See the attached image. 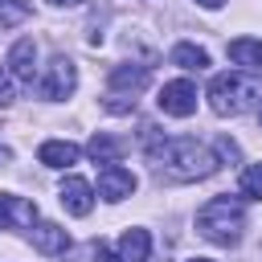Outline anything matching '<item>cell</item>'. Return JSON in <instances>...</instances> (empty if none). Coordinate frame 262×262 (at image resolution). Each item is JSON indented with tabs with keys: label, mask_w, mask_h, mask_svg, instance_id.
Listing matches in <instances>:
<instances>
[{
	"label": "cell",
	"mask_w": 262,
	"mask_h": 262,
	"mask_svg": "<svg viewBox=\"0 0 262 262\" xmlns=\"http://www.w3.org/2000/svg\"><path fill=\"white\" fill-rule=\"evenodd\" d=\"M151 164L160 180H205L217 172V156L196 139H164L151 143Z\"/></svg>",
	"instance_id": "cell-1"
},
{
	"label": "cell",
	"mask_w": 262,
	"mask_h": 262,
	"mask_svg": "<svg viewBox=\"0 0 262 262\" xmlns=\"http://www.w3.org/2000/svg\"><path fill=\"white\" fill-rule=\"evenodd\" d=\"M209 106L217 115H246L262 106V78L250 70H229L209 82Z\"/></svg>",
	"instance_id": "cell-2"
},
{
	"label": "cell",
	"mask_w": 262,
	"mask_h": 262,
	"mask_svg": "<svg viewBox=\"0 0 262 262\" xmlns=\"http://www.w3.org/2000/svg\"><path fill=\"white\" fill-rule=\"evenodd\" d=\"M242 229H246V209L237 196H213L196 213V233L217 242V246H233L242 237Z\"/></svg>",
	"instance_id": "cell-3"
},
{
	"label": "cell",
	"mask_w": 262,
	"mask_h": 262,
	"mask_svg": "<svg viewBox=\"0 0 262 262\" xmlns=\"http://www.w3.org/2000/svg\"><path fill=\"white\" fill-rule=\"evenodd\" d=\"M156 106L172 119H188L196 111V86L188 78H176V82H164L160 94H156Z\"/></svg>",
	"instance_id": "cell-4"
},
{
	"label": "cell",
	"mask_w": 262,
	"mask_h": 262,
	"mask_svg": "<svg viewBox=\"0 0 262 262\" xmlns=\"http://www.w3.org/2000/svg\"><path fill=\"white\" fill-rule=\"evenodd\" d=\"M74 86H78V70H74V61L70 57H53L49 66H45V78H41V98H70L74 94Z\"/></svg>",
	"instance_id": "cell-5"
},
{
	"label": "cell",
	"mask_w": 262,
	"mask_h": 262,
	"mask_svg": "<svg viewBox=\"0 0 262 262\" xmlns=\"http://www.w3.org/2000/svg\"><path fill=\"white\" fill-rule=\"evenodd\" d=\"M131 192H135V176L127 168H119V164H102V172H98V196L115 205V201H123Z\"/></svg>",
	"instance_id": "cell-6"
},
{
	"label": "cell",
	"mask_w": 262,
	"mask_h": 262,
	"mask_svg": "<svg viewBox=\"0 0 262 262\" xmlns=\"http://www.w3.org/2000/svg\"><path fill=\"white\" fill-rule=\"evenodd\" d=\"M57 196H61L66 213H74V217H86V213L94 209V188H90L82 176H66L61 188H57Z\"/></svg>",
	"instance_id": "cell-7"
},
{
	"label": "cell",
	"mask_w": 262,
	"mask_h": 262,
	"mask_svg": "<svg viewBox=\"0 0 262 262\" xmlns=\"http://www.w3.org/2000/svg\"><path fill=\"white\" fill-rule=\"evenodd\" d=\"M78 156H82V147L70 143V139H49V143L37 147V160L45 168H70V164H78Z\"/></svg>",
	"instance_id": "cell-8"
},
{
	"label": "cell",
	"mask_w": 262,
	"mask_h": 262,
	"mask_svg": "<svg viewBox=\"0 0 262 262\" xmlns=\"http://www.w3.org/2000/svg\"><path fill=\"white\" fill-rule=\"evenodd\" d=\"M33 246L41 254H66L70 250V233L61 225H53V221H37L33 225Z\"/></svg>",
	"instance_id": "cell-9"
},
{
	"label": "cell",
	"mask_w": 262,
	"mask_h": 262,
	"mask_svg": "<svg viewBox=\"0 0 262 262\" xmlns=\"http://www.w3.org/2000/svg\"><path fill=\"white\" fill-rule=\"evenodd\" d=\"M33 70H37V45L25 37V41H16L12 53H8V74L20 78V82H33Z\"/></svg>",
	"instance_id": "cell-10"
},
{
	"label": "cell",
	"mask_w": 262,
	"mask_h": 262,
	"mask_svg": "<svg viewBox=\"0 0 262 262\" xmlns=\"http://www.w3.org/2000/svg\"><path fill=\"white\" fill-rule=\"evenodd\" d=\"M151 254V233L147 229H127L119 237V262H147Z\"/></svg>",
	"instance_id": "cell-11"
},
{
	"label": "cell",
	"mask_w": 262,
	"mask_h": 262,
	"mask_svg": "<svg viewBox=\"0 0 262 262\" xmlns=\"http://www.w3.org/2000/svg\"><path fill=\"white\" fill-rule=\"evenodd\" d=\"M229 57H233V66L258 74V70H262V41H254V37H237V41H229Z\"/></svg>",
	"instance_id": "cell-12"
},
{
	"label": "cell",
	"mask_w": 262,
	"mask_h": 262,
	"mask_svg": "<svg viewBox=\"0 0 262 262\" xmlns=\"http://www.w3.org/2000/svg\"><path fill=\"white\" fill-rule=\"evenodd\" d=\"M147 78H151L147 66H115V70H111V90H131V94H139V90L147 86Z\"/></svg>",
	"instance_id": "cell-13"
},
{
	"label": "cell",
	"mask_w": 262,
	"mask_h": 262,
	"mask_svg": "<svg viewBox=\"0 0 262 262\" xmlns=\"http://www.w3.org/2000/svg\"><path fill=\"white\" fill-rule=\"evenodd\" d=\"M86 151L98 160V164H115L119 156H123V139H115V135H106V131H98L90 143H86Z\"/></svg>",
	"instance_id": "cell-14"
},
{
	"label": "cell",
	"mask_w": 262,
	"mask_h": 262,
	"mask_svg": "<svg viewBox=\"0 0 262 262\" xmlns=\"http://www.w3.org/2000/svg\"><path fill=\"white\" fill-rule=\"evenodd\" d=\"M172 66H180V70H205L209 66V53L201 45H192V41H180L172 49Z\"/></svg>",
	"instance_id": "cell-15"
},
{
	"label": "cell",
	"mask_w": 262,
	"mask_h": 262,
	"mask_svg": "<svg viewBox=\"0 0 262 262\" xmlns=\"http://www.w3.org/2000/svg\"><path fill=\"white\" fill-rule=\"evenodd\" d=\"M237 188H242V196H250V201H262V164H250V168L242 172Z\"/></svg>",
	"instance_id": "cell-16"
},
{
	"label": "cell",
	"mask_w": 262,
	"mask_h": 262,
	"mask_svg": "<svg viewBox=\"0 0 262 262\" xmlns=\"http://www.w3.org/2000/svg\"><path fill=\"white\" fill-rule=\"evenodd\" d=\"M8 102H12V74L0 70V106H8Z\"/></svg>",
	"instance_id": "cell-17"
},
{
	"label": "cell",
	"mask_w": 262,
	"mask_h": 262,
	"mask_svg": "<svg viewBox=\"0 0 262 262\" xmlns=\"http://www.w3.org/2000/svg\"><path fill=\"white\" fill-rule=\"evenodd\" d=\"M94 258H98V262H119V258H115L106 246H94Z\"/></svg>",
	"instance_id": "cell-18"
},
{
	"label": "cell",
	"mask_w": 262,
	"mask_h": 262,
	"mask_svg": "<svg viewBox=\"0 0 262 262\" xmlns=\"http://www.w3.org/2000/svg\"><path fill=\"white\" fill-rule=\"evenodd\" d=\"M8 221H12V217H8V196H0V229H4Z\"/></svg>",
	"instance_id": "cell-19"
},
{
	"label": "cell",
	"mask_w": 262,
	"mask_h": 262,
	"mask_svg": "<svg viewBox=\"0 0 262 262\" xmlns=\"http://www.w3.org/2000/svg\"><path fill=\"white\" fill-rule=\"evenodd\" d=\"M196 4H201V8H221L225 0H196Z\"/></svg>",
	"instance_id": "cell-20"
},
{
	"label": "cell",
	"mask_w": 262,
	"mask_h": 262,
	"mask_svg": "<svg viewBox=\"0 0 262 262\" xmlns=\"http://www.w3.org/2000/svg\"><path fill=\"white\" fill-rule=\"evenodd\" d=\"M49 4H82V0H49Z\"/></svg>",
	"instance_id": "cell-21"
},
{
	"label": "cell",
	"mask_w": 262,
	"mask_h": 262,
	"mask_svg": "<svg viewBox=\"0 0 262 262\" xmlns=\"http://www.w3.org/2000/svg\"><path fill=\"white\" fill-rule=\"evenodd\" d=\"M188 262H213V258H188Z\"/></svg>",
	"instance_id": "cell-22"
}]
</instances>
